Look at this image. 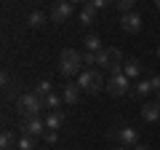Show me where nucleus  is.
Here are the masks:
<instances>
[{"label": "nucleus", "mask_w": 160, "mask_h": 150, "mask_svg": "<svg viewBox=\"0 0 160 150\" xmlns=\"http://www.w3.org/2000/svg\"><path fill=\"white\" fill-rule=\"evenodd\" d=\"M96 64H99L102 70H107V72H112V75H120V72H123L126 59H123V51H120V48L107 46L104 51L96 54Z\"/></svg>", "instance_id": "f257e3e1"}, {"label": "nucleus", "mask_w": 160, "mask_h": 150, "mask_svg": "<svg viewBox=\"0 0 160 150\" xmlns=\"http://www.w3.org/2000/svg\"><path fill=\"white\" fill-rule=\"evenodd\" d=\"M43 107H46V99H40L35 91L19 94V99H16V113L22 118H40V110Z\"/></svg>", "instance_id": "f03ea898"}, {"label": "nucleus", "mask_w": 160, "mask_h": 150, "mask_svg": "<svg viewBox=\"0 0 160 150\" xmlns=\"http://www.w3.org/2000/svg\"><path fill=\"white\" fill-rule=\"evenodd\" d=\"M80 64H83V54L75 51V48H64L59 54V72L64 78H72V75H80Z\"/></svg>", "instance_id": "7ed1b4c3"}, {"label": "nucleus", "mask_w": 160, "mask_h": 150, "mask_svg": "<svg viewBox=\"0 0 160 150\" xmlns=\"http://www.w3.org/2000/svg\"><path fill=\"white\" fill-rule=\"evenodd\" d=\"M78 86L80 91H88V94H99L102 88H107V81L102 78V70H83L78 75Z\"/></svg>", "instance_id": "20e7f679"}, {"label": "nucleus", "mask_w": 160, "mask_h": 150, "mask_svg": "<svg viewBox=\"0 0 160 150\" xmlns=\"http://www.w3.org/2000/svg\"><path fill=\"white\" fill-rule=\"evenodd\" d=\"M78 11V6L75 3H67V0H56V3H51V8H48V22L53 24H64L72 19V13Z\"/></svg>", "instance_id": "39448f33"}, {"label": "nucleus", "mask_w": 160, "mask_h": 150, "mask_svg": "<svg viewBox=\"0 0 160 150\" xmlns=\"http://www.w3.org/2000/svg\"><path fill=\"white\" fill-rule=\"evenodd\" d=\"M133 91L131 88V78H126V75L120 72V75H109V81H107V94L109 97H123V94Z\"/></svg>", "instance_id": "423d86ee"}, {"label": "nucleus", "mask_w": 160, "mask_h": 150, "mask_svg": "<svg viewBox=\"0 0 160 150\" xmlns=\"http://www.w3.org/2000/svg\"><path fill=\"white\" fill-rule=\"evenodd\" d=\"M19 129H22L24 137H40V139H43V134L48 131V126H46L43 118H22Z\"/></svg>", "instance_id": "0eeeda50"}, {"label": "nucleus", "mask_w": 160, "mask_h": 150, "mask_svg": "<svg viewBox=\"0 0 160 150\" xmlns=\"http://www.w3.org/2000/svg\"><path fill=\"white\" fill-rule=\"evenodd\" d=\"M109 137L118 139L123 147H136L139 145V131L133 126H120V129H115V131H109Z\"/></svg>", "instance_id": "6e6552de"}, {"label": "nucleus", "mask_w": 160, "mask_h": 150, "mask_svg": "<svg viewBox=\"0 0 160 150\" xmlns=\"http://www.w3.org/2000/svg\"><path fill=\"white\" fill-rule=\"evenodd\" d=\"M142 27H144V16L142 13H126V16H120V29L123 32H128V35H136V32H142Z\"/></svg>", "instance_id": "1a4fd4ad"}, {"label": "nucleus", "mask_w": 160, "mask_h": 150, "mask_svg": "<svg viewBox=\"0 0 160 150\" xmlns=\"http://www.w3.org/2000/svg\"><path fill=\"white\" fill-rule=\"evenodd\" d=\"M78 19H80V24H83V27H91V24H96L99 11L91 6V3H83V6L78 8Z\"/></svg>", "instance_id": "9d476101"}, {"label": "nucleus", "mask_w": 160, "mask_h": 150, "mask_svg": "<svg viewBox=\"0 0 160 150\" xmlns=\"http://www.w3.org/2000/svg\"><path fill=\"white\" fill-rule=\"evenodd\" d=\"M62 99H64V104L75 107L78 99H80V86H78V83H64V86H62Z\"/></svg>", "instance_id": "9b49d317"}, {"label": "nucleus", "mask_w": 160, "mask_h": 150, "mask_svg": "<svg viewBox=\"0 0 160 150\" xmlns=\"http://www.w3.org/2000/svg\"><path fill=\"white\" fill-rule=\"evenodd\" d=\"M142 118H144L147 123L160 121V102H144V104H142Z\"/></svg>", "instance_id": "f8f14e48"}, {"label": "nucleus", "mask_w": 160, "mask_h": 150, "mask_svg": "<svg viewBox=\"0 0 160 150\" xmlns=\"http://www.w3.org/2000/svg\"><path fill=\"white\" fill-rule=\"evenodd\" d=\"M83 51H88V54H99V51H104L102 38H99V35H86V38H83Z\"/></svg>", "instance_id": "ddd939ff"}, {"label": "nucleus", "mask_w": 160, "mask_h": 150, "mask_svg": "<svg viewBox=\"0 0 160 150\" xmlns=\"http://www.w3.org/2000/svg\"><path fill=\"white\" fill-rule=\"evenodd\" d=\"M62 123H64V113H62V110H48V115H46V126H48V129H53V131H59V129H62Z\"/></svg>", "instance_id": "4468645a"}, {"label": "nucleus", "mask_w": 160, "mask_h": 150, "mask_svg": "<svg viewBox=\"0 0 160 150\" xmlns=\"http://www.w3.org/2000/svg\"><path fill=\"white\" fill-rule=\"evenodd\" d=\"M142 62H139V59H126V64H123V75H126V78H139V75H142Z\"/></svg>", "instance_id": "2eb2a0df"}, {"label": "nucleus", "mask_w": 160, "mask_h": 150, "mask_svg": "<svg viewBox=\"0 0 160 150\" xmlns=\"http://www.w3.org/2000/svg\"><path fill=\"white\" fill-rule=\"evenodd\" d=\"M46 22H48V16H46L43 11H38V8L29 11V16H27V24H29V27H43Z\"/></svg>", "instance_id": "dca6fc26"}, {"label": "nucleus", "mask_w": 160, "mask_h": 150, "mask_svg": "<svg viewBox=\"0 0 160 150\" xmlns=\"http://www.w3.org/2000/svg\"><path fill=\"white\" fill-rule=\"evenodd\" d=\"M112 6L120 11V16H126V13H133V8H136V0H115Z\"/></svg>", "instance_id": "f3484780"}, {"label": "nucleus", "mask_w": 160, "mask_h": 150, "mask_svg": "<svg viewBox=\"0 0 160 150\" xmlns=\"http://www.w3.org/2000/svg\"><path fill=\"white\" fill-rule=\"evenodd\" d=\"M149 91H152V83H149V81H136L131 94H133V97H147Z\"/></svg>", "instance_id": "a211bd4d"}, {"label": "nucleus", "mask_w": 160, "mask_h": 150, "mask_svg": "<svg viewBox=\"0 0 160 150\" xmlns=\"http://www.w3.org/2000/svg\"><path fill=\"white\" fill-rule=\"evenodd\" d=\"M62 102H64L62 94H56V91L46 97V107H48V110H62Z\"/></svg>", "instance_id": "6ab92c4d"}, {"label": "nucleus", "mask_w": 160, "mask_h": 150, "mask_svg": "<svg viewBox=\"0 0 160 150\" xmlns=\"http://www.w3.org/2000/svg\"><path fill=\"white\" fill-rule=\"evenodd\" d=\"M35 94H38L40 99H46L48 94H53V86H51V81H40V83H38V88H35Z\"/></svg>", "instance_id": "aec40b11"}, {"label": "nucleus", "mask_w": 160, "mask_h": 150, "mask_svg": "<svg viewBox=\"0 0 160 150\" xmlns=\"http://www.w3.org/2000/svg\"><path fill=\"white\" fill-rule=\"evenodd\" d=\"M0 147H3V150H16V147H13V131L6 129V131L0 134Z\"/></svg>", "instance_id": "412c9836"}, {"label": "nucleus", "mask_w": 160, "mask_h": 150, "mask_svg": "<svg viewBox=\"0 0 160 150\" xmlns=\"http://www.w3.org/2000/svg\"><path fill=\"white\" fill-rule=\"evenodd\" d=\"M38 147V142H35V137H22L16 142V150H35Z\"/></svg>", "instance_id": "4be33fe9"}, {"label": "nucleus", "mask_w": 160, "mask_h": 150, "mask_svg": "<svg viewBox=\"0 0 160 150\" xmlns=\"http://www.w3.org/2000/svg\"><path fill=\"white\" fill-rule=\"evenodd\" d=\"M59 139V131H53V129H48L46 134H43V142H48V145H53Z\"/></svg>", "instance_id": "5701e85b"}, {"label": "nucleus", "mask_w": 160, "mask_h": 150, "mask_svg": "<svg viewBox=\"0 0 160 150\" xmlns=\"http://www.w3.org/2000/svg\"><path fill=\"white\" fill-rule=\"evenodd\" d=\"M83 54V64H96V54H88V51H80Z\"/></svg>", "instance_id": "b1692460"}, {"label": "nucleus", "mask_w": 160, "mask_h": 150, "mask_svg": "<svg viewBox=\"0 0 160 150\" xmlns=\"http://www.w3.org/2000/svg\"><path fill=\"white\" fill-rule=\"evenodd\" d=\"M149 83H152V91L160 94V75H152V78H149Z\"/></svg>", "instance_id": "393cba45"}, {"label": "nucleus", "mask_w": 160, "mask_h": 150, "mask_svg": "<svg viewBox=\"0 0 160 150\" xmlns=\"http://www.w3.org/2000/svg\"><path fill=\"white\" fill-rule=\"evenodd\" d=\"M91 6H93V8H96V11H104V8H107V6H109V3H107V0H93Z\"/></svg>", "instance_id": "a878e982"}, {"label": "nucleus", "mask_w": 160, "mask_h": 150, "mask_svg": "<svg viewBox=\"0 0 160 150\" xmlns=\"http://www.w3.org/2000/svg\"><path fill=\"white\" fill-rule=\"evenodd\" d=\"M133 150H152V147H149V145H136Z\"/></svg>", "instance_id": "bb28decb"}, {"label": "nucleus", "mask_w": 160, "mask_h": 150, "mask_svg": "<svg viewBox=\"0 0 160 150\" xmlns=\"http://www.w3.org/2000/svg\"><path fill=\"white\" fill-rule=\"evenodd\" d=\"M155 8H158V11H160V0H158V3H155Z\"/></svg>", "instance_id": "cd10ccee"}, {"label": "nucleus", "mask_w": 160, "mask_h": 150, "mask_svg": "<svg viewBox=\"0 0 160 150\" xmlns=\"http://www.w3.org/2000/svg\"><path fill=\"white\" fill-rule=\"evenodd\" d=\"M118 150H128V147H123V145H120V147H118Z\"/></svg>", "instance_id": "c85d7f7f"}, {"label": "nucleus", "mask_w": 160, "mask_h": 150, "mask_svg": "<svg viewBox=\"0 0 160 150\" xmlns=\"http://www.w3.org/2000/svg\"><path fill=\"white\" fill-rule=\"evenodd\" d=\"M158 56H160V48H158Z\"/></svg>", "instance_id": "c756f323"}, {"label": "nucleus", "mask_w": 160, "mask_h": 150, "mask_svg": "<svg viewBox=\"0 0 160 150\" xmlns=\"http://www.w3.org/2000/svg\"><path fill=\"white\" fill-rule=\"evenodd\" d=\"M158 102H160V94H158Z\"/></svg>", "instance_id": "7c9ffc66"}]
</instances>
